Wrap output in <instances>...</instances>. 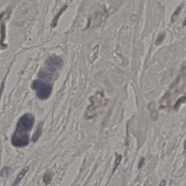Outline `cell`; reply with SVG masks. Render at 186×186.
Listing matches in <instances>:
<instances>
[{"instance_id": "obj_4", "label": "cell", "mask_w": 186, "mask_h": 186, "mask_svg": "<svg viewBox=\"0 0 186 186\" xmlns=\"http://www.w3.org/2000/svg\"><path fill=\"white\" fill-rule=\"evenodd\" d=\"M45 66L50 72H55L61 68L63 65V61L57 56H50L45 61Z\"/></svg>"}, {"instance_id": "obj_20", "label": "cell", "mask_w": 186, "mask_h": 186, "mask_svg": "<svg viewBox=\"0 0 186 186\" xmlns=\"http://www.w3.org/2000/svg\"><path fill=\"white\" fill-rule=\"evenodd\" d=\"M183 25H184V26H185V25H186V20H185V21H184V22H183Z\"/></svg>"}, {"instance_id": "obj_11", "label": "cell", "mask_w": 186, "mask_h": 186, "mask_svg": "<svg viewBox=\"0 0 186 186\" xmlns=\"http://www.w3.org/2000/svg\"><path fill=\"white\" fill-rule=\"evenodd\" d=\"M52 175L51 173H46L43 177V181L46 183V185H49L51 182L52 179Z\"/></svg>"}, {"instance_id": "obj_6", "label": "cell", "mask_w": 186, "mask_h": 186, "mask_svg": "<svg viewBox=\"0 0 186 186\" xmlns=\"http://www.w3.org/2000/svg\"><path fill=\"white\" fill-rule=\"evenodd\" d=\"M38 76L40 78L43 79H46L47 81L52 80L54 77V75L52 74L50 71H46V70H41L38 73Z\"/></svg>"}, {"instance_id": "obj_17", "label": "cell", "mask_w": 186, "mask_h": 186, "mask_svg": "<svg viewBox=\"0 0 186 186\" xmlns=\"http://www.w3.org/2000/svg\"><path fill=\"white\" fill-rule=\"evenodd\" d=\"M144 162V159L142 158V159H140L139 162V164H138V168L140 169V168H142V167L143 165Z\"/></svg>"}, {"instance_id": "obj_3", "label": "cell", "mask_w": 186, "mask_h": 186, "mask_svg": "<svg viewBox=\"0 0 186 186\" xmlns=\"http://www.w3.org/2000/svg\"><path fill=\"white\" fill-rule=\"evenodd\" d=\"M32 87L37 92L38 98L41 100H46L49 98L52 90V85L40 80L34 81Z\"/></svg>"}, {"instance_id": "obj_7", "label": "cell", "mask_w": 186, "mask_h": 186, "mask_svg": "<svg viewBox=\"0 0 186 186\" xmlns=\"http://www.w3.org/2000/svg\"><path fill=\"white\" fill-rule=\"evenodd\" d=\"M42 130H43V124L41 122V123H39L38 125L36 131L34 133L33 136L32 137V140L33 142H36L37 140L39 139L40 136L41 134Z\"/></svg>"}, {"instance_id": "obj_15", "label": "cell", "mask_w": 186, "mask_h": 186, "mask_svg": "<svg viewBox=\"0 0 186 186\" xmlns=\"http://www.w3.org/2000/svg\"><path fill=\"white\" fill-rule=\"evenodd\" d=\"M65 8H63V9H62L61 10V12L59 13V14H58L57 16L55 18V19H54V20H53V24H52V26H53V27H55L56 26V25L57 24V21H58V18H59V16L61 15L62 12H63V11H64V10H65Z\"/></svg>"}, {"instance_id": "obj_8", "label": "cell", "mask_w": 186, "mask_h": 186, "mask_svg": "<svg viewBox=\"0 0 186 186\" xmlns=\"http://www.w3.org/2000/svg\"><path fill=\"white\" fill-rule=\"evenodd\" d=\"M28 170V167L24 168L21 171L19 174L18 176L16 178V180L14 182L12 186H16V185H17L20 182V181L22 179V178L25 175V174H26V173L27 172Z\"/></svg>"}, {"instance_id": "obj_19", "label": "cell", "mask_w": 186, "mask_h": 186, "mask_svg": "<svg viewBox=\"0 0 186 186\" xmlns=\"http://www.w3.org/2000/svg\"><path fill=\"white\" fill-rule=\"evenodd\" d=\"M184 151L185 153H186V139L184 143Z\"/></svg>"}, {"instance_id": "obj_10", "label": "cell", "mask_w": 186, "mask_h": 186, "mask_svg": "<svg viewBox=\"0 0 186 186\" xmlns=\"http://www.w3.org/2000/svg\"><path fill=\"white\" fill-rule=\"evenodd\" d=\"M185 102H186V97L183 96L180 98L176 102V104H175L174 106V110H177L179 108L180 105L183 103H185Z\"/></svg>"}, {"instance_id": "obj_13", "label": "cell", "mask_w": 186, "mask_h": 186, "mask_svg": "<svg viewBox=\"0 0 186 186\" xmlns=\"http://www.w3.org/2000/svg\"><path fill=\"white\" fill-rule=\"evenodd\" d=\"M10 171V168L8 167H5L3 168V169L1 171L0 173V176L1 177H4L7 176L9 173Z\"/></svg>"}, {"instance_id": "obj_5", "label": "cell", "mask_w": 186, "mask_h": 186, "mask_svg": "<svg viewBox=\"0 0 186 186\" xmlns=\"http://www.w3.org/2000/svg\"><path fill=\"white\" fill-rule=\"evenodd\" d=\"M104 16V13L102 12H98L95 13L93 15V17H90V20L89 21V24L88 26H91L93 25L98 26L100 24H101Z\"/></svg>"}, {"instance_id": "obj_12", "label": "cell", "mask_w": 186, "mask_h": 186, "mask_svg": "<svg viewBox=\"0 0 186 186\" xmlns=\"http://www.w3.org/2000/svg\"><path fill=\"white\" fill-rule=\"evenodd\" d=\"M165 34L163 33L160 34L159 37H157V39L156 40V45H160L165 39Z\"/></svg>"}, {"instance_id": "obj_16", "label": "cell", "mask_w": 186, "mask_h": 186, "mask_svg": "<svg viewBox=\"0 0 186 186\" xmlns=\"http://www.w3.org/2000/svg\"><path fill=\"white\" fill-rule=\"evenodd\" d=\"M5 31H4V26H3V24L2 25V27H1V44L2 45L4 39V36H5Z\"/></svg>"}, {"instance_id": "obj_9", "label": "cell", "mask_w": 186, "mask_h": 186, "mask_svg": "<svg viewBox=\"0 0 186 186\" xmlns=\"http://www.w3.org/2000/svg\"><path fill=\"white\" fill-rule=\"evenodd\" d=\"M182 6H180L179 7H177V9H176V10L175 11L173 15L172 16L171 21L175 22L177 20V19H178V16H179L180 12H181V9H182Z\"/></svg>"}, {"instance_id": "obj_1", "label": "cell", "mask_w": 186, "mask_h": 186, "mask_svg": "<svg viewBox=\"0 0 186 186\" xmlns=\"http://www.w3.org/2000/svg\"><path fill=\"white\" fill-rule=\"evenodd\" d=\"M34 123V117L29 113L24 114L19 120L16 128L12 139V143L14 147H26L29 143L28 132Z\"/></svg>"}, {"instance_id": "obj_2", "label": "cell", "mask_w": 186, "mask_h": 186, "mask_svg": "<svg viewBox=\"0 0 186 186\" xmlns=\"http://www.w3.org/2000/svg\"><path fill=\"white\" fill-rule=\"evenodd\" d=\"M91 104L89 106L85 116L88 118H94L106 104V99L104 94L98 93L91 98Z\"/></svg>"}, {"instance_id": "obj_18", "label": "cell", "mask_w": 186, "mask_h": 186, "mask_svg": "<svg viewBox=\"0 0 186 186\" xmlns=\"http://www.w3.org/2000/svg\"><path fill=\"white\" fill-rule=\"evenodd\" d=\"M165 181L163 180L162 182H161V184H160L159 186H165Z\"/></svg>"}, {"instance_id": "obj_14", "label": "cell", "mask_w": 186, "mask_h": 186, "mask_svg": "<svg viewBox=\"0 0 186 186\" xmlns=\"http://www.w3.org/2000/svg\"><path fill=\"white\" fill-rule=\"evenodd\" d=\"M122 157L121 155L118 156L116 157V159L115 161L114 167V168H113V171L115 170L116 168H118V167L119 166V164L120 163L121 161H122Z\"/></svg>"}]
</instances>
